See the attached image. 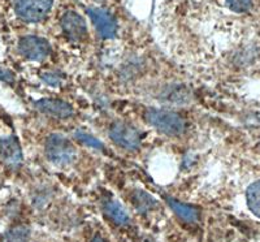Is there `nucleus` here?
I'll return each mask as SVG.
<instances>
[{
  "label": "nucleus",
  "mask_w": 260,
  "mask_h": 242,
  "mask_svg": "<svg viewBox=\"0 0 260 242\" xmlns=\"http://www.w3.org/2000/svg\"><path fill=\"white\" fill-rule=\"evenodd\" d=\"M146 118L152 127L167 136H180L186 129V124L180 115L167 109L150 108L146 112Z\"/></svg>",
  "instance_id": "f257e3e1"
},
{
  "label": "nucleus",
  "mask_w": 260,
  "mask_h": 242,
  "mask_svg": "<svg viewBox=\"0 0 260 242\" xmlns=\"http://www.w3.org/2000/svg\"><path fill=\"white\" fill-rule=\"evenodd\" d=\"M45 150L48 160L57 166H67L76 159V148L61 134H51L46 141Z\"/></svg>",
  "instance_id": "f03ea898"
},
{
  "label": "nucleus",
  "mask_w": 260,
  "mask_h": 242,
  "mask_svg": "<svg viewBox=\"0 0 260 242\" xmlns=\"http://www.w3.org/2000/svg\"><path fill=\"white\" fill-rule=\"evenodd\" d=\"M52 0H16L15 11L21 20L38 22L50 12Z\"/></svg>",
  "instance_id": "7ed1b4c3"
},
{
  "label": "nucleus",
  "mask_w": 260,
  "mask_h": 242,
  "mask_svg": "<svg viewBox=\"0 0 260 242\" xmlns=\"http://www.w3.org/2000/svg\"><path fill=\"white\" fill-rule=\"evenodd\" d=\"M110 137L118 146L126 150H137L141 145V134L133 125L125 121H115L110 127Z\"/></svg>",
  "instance_id": "20e7f679"
},
{
  "label": "nucleus",
  "mask_w": 260,
  "mask_h": 242,
  "mask_svg": "<svg viewBox=\"0 0 260 242\" xmlns=\"http://www.w3.org/2000/svg\"><path fill=\"white\" fill-rule=\"evenodd\" d=\"M18 50L24 57L34 62H42L50 55V43L46 39L36 36H27L21 39Z\"/></svg>",
  "instance_id": "39448f33"
},
{
  "label": "nucleus",
  "mask_w": 260,
  "mask_h": 242,
  "mask_svg": "<svg viewBox=\"0 0 260 242\" xmlns=\"http://www.w3.org/2000/svg\"><path fill=\"white\" fill-rule=\"evenodd\" d=\"M90 20L92 21L95 29H96L98 34L104 39L113 38L117 33V24L116 20L110 12H107L106 9L96 8V7H91L86 11Z\"/></svg>",
  "instance_id": "423d86ee"
},
{
  "label": "nucleus",
  "mask_w": 260,
  "mask_h": 242,
  "mask_svg": "<svg viewBox=\"0 0 260 242\" xmlns=\"http://www.w3.org/2000/svg\"><path fill=\"white\" fill-rule=\"evenodd\" d=\"M61 27L67 38L72 42H81L87 37L85 20L73 11L64 13L61 18Z\"/></svg>",
  "instance_id": "0eeeda50"
},
{
  "label": "nucleus",
  "mask_w": 260,
  "mask_h": 242,
  "mask_svg": "<svg viewBox=\"0 0 260 242\" xmlns=\"http://www.w3.org/2000/svg\"><path fill=\"white\" fill-rule=\"evenodd\" d=\"M0 162L11 168H16L22 163V151L15 137L0 139Z\"/></svg>",
  "instance_id": "6e6552de"
},
{
  "label": "nucleus",
  "mask_w": 260,
  "mask_h": 242,
  "mask_svg": "<svg viewBox=\"0 0 260 242\" xmlns=\"http://www.w3.org/2000/svg\"><path fill=\"white\" fill-rule=\"evenodd\" d=\"M34 106H36L39 112L47 113V115L53 116V117L68 118L73 115V108H72L71 104L64 101H60V99L46 98V99H41V101L36 102Z\"/></svg>",
  "instance_id": "1a4fd4ad"
},
{
  "label": "nucleus",
  "mask_w": 260,
  "mask_h": 242,
  "mask_svg": "<svg viewBox=\"0 0 260 242\" xmlns=\"http://www.w3.org/2000/svg\"><path fill=\"white\" fill-rule=\"evenodd\" d=\"M167 202H168V206L173 210V213H175L178 218L185 220V222L194 223L198 220L199 211L197 207L190 206V204H185L182 203V202L177 201V199H173V198H167Z\"/></svg>",
  "instance_id": "9d476101"
},
{
  "label": "nucleus",
  "mask_w": 260,
  "mask_h": 242,
  "mask_svg": "<svg viewBox=\"0 0 260 242\" xmlns=\"http://www.w3.org/2000/svg\"><path fill=\"white\" fill-rule=\"evenodd\" d=\"M103 208H104V213L107 214V216L112 219L116 224L118 225L129 224L130 222L129 214H127V211L125 210V207L122 206L120 202L113 201V199L106 201L103 204Z\"/></svg>",
  "instance_id": "9b49d317"
},
{
  "label": "nucleus",
  "mask_w": 260,
  "mask_h": 242,
  "mask_svg": "<svg viewBox=\"0 0 260 242\" xmlns=\"http://www.w3.org/2000/svg\"><path fill=\"white\" fill-rule=\"evenodd\" d=\"M132 202H133L136 210L141 214L150 213L157 206L156 199L143 190H134L132 194Z\"/></svg>",
  "instance_id": "f8f14e48"
},
{
  "label": "nucleus",
  "mask_w": 260,
  "mask_h": 242,
  "mask_svg": "<svg viewBox=\"0 0 260 242\" xmlns=\"http://www.w3.org/2000/svg\"><path fill=\"white\" fill-rule=\"evenodd\" d=\"M247 206L254 215L260 218V181H255L247 188L246 192Z\"/></svg>",
  "instance_id": "ddd939ff"
},
{
  "label": "nucleus",
  "mask_w": 260,
  "mask_h": 242,
  "mask_svg": "<svg viewBox=\"0 0 260 242\" xmlns=\"http://www.w3.org/2000/svg\"><path fill=\"white\" fill-rule=\"evenodd\" d=\"M30 241V228L26 225H18V227L9 229L3 236L0 242H29Z\"/></svg>",
  "instance_id": "4468645a"
},
{
  "label": "nucleus",
  "mask_w": 260,
  "mask_h": 242,
  "mask_svg": "<svg viewBox=\"0 0 260 242\" xmlns=\"http://www.w3.org/2000/svg\"><path fill=\"white\" fill-rule=\"evenodd\" d=\"M74 137H76V139H77L78 142L83 143V145H87L90 146V147L96 148V150H103L104 148V146L102 145V142L99 141V139L94 138V137L87 134L86 132H82V130H77L76 134H74Z\"/></svg>",
  "instance_id": "2eb2a0df"
},
{
  "label": "nucleus",
  "mask_w": 260,
  "mask_h": 242,
  "mask_svg": "<svg viewBox=\"0 0 260 242\" xmlns=\"http://www.w3.org/2000/svg\"><path fill=\"white\" fill-rule=\"evenodd\" d=\"M228 7L237 13H245L252 7V0H226Z\"/></svg>",
  "instance_id": "dca6fc26"
},
{
  "label": "nucleus",
  "mask_w": 260,
  "mask_h": 242,
  "mask_svg": "<svg viewBox=\"0 0 260 242\" xmlns=\"http://www.w3.org/2000/svg\"><path fill=\"white\" fill-rule=\"evenodd\" d=\"M42 80L51 86H57L61 82V77L56 73H45L42 76Z\"/></svg>",
  "instance_id": "f3484780"
},
{
  "label": "nucleus",
  "mask_w": 260,
  "mask_h": 242,
  "mask_svg": "<svg viewBox=\"0 0 260 242\" xmlns=\"http://www.w3.org/2000/svg\"><path fill=\"white\" fill-rule=\"evenodd\" d=\"M0 80L6 81V82H12L15 80V76L7 69H0Z\"/></svg>",
  "instance_id": "a211bd4d"
},
{
  "label": "nucleus",
  "mask_w": 260,
  "mask_h": 242,
  "mask_svg": "<svg viewBox=\"0 0 260 242\" xmlns=\"http://www.w3.org/2000/svg\"><path fill=\"white\" fill-rule=\"evenodd\" d=\"M91 242H106V241H104L101 236H95L94 238H92Z\"/></svg>",
  "instance_id": "6ab92c4d"
}]
</instances>
